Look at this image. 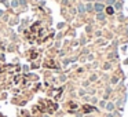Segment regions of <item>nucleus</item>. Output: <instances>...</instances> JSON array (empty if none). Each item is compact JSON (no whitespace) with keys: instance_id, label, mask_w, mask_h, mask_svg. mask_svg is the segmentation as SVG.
I'll use <instances>...</instances> for the list:
<instances>
[{"instance_id":"1","label":"nucleus","mask_w":128,"mask_h":117,"mask_svg":"<svg viewBox=\"0 0 128 117\" xmlns=\"http://www.w3.org/2000/svg\"><path fill=\"white\" fill-rule=\"evenodd\" d=\"M103 8H105V3H95L94 4L95 12H103Z\"/></svg>"},{"instance_id":"2","label":"nucleus","mask_w":128,"mask_h":117,"mask_svg":"<svg viewBox=\"0 0 128 117\" xmlns=\"http://www.w3.org/2000/svg\"><path fill=\"white\" fill-rule=\"evenodd\" d=\"M77 10H78V14H86V6H84L83 3H80L78 4V7H77Z\"/></svg>"},{"instance_id":"3","label":"nucleus","mask_w":128,"mask_h":117,"mask_svg":"<svg viewBox=\"0 0 128 117\" xmlns=\"http://www.w3.org/2000/svg\"><path fill=\"white\" fill-rule=\"evenodd\" d=\"M96 20L98 21H105L106 20V14L105 12H96Z\"/></svg>"},{"instance_id":"4","label":"nucleus","mask_w":128,"mask_h":117,"mask_svg":"<svg viewBox=\"0 0 128 117\" xmlns=\"http://www.w3.org/2000/svg\"><path fill=\"white\" fill-rule=\"evenodd\" d=\"M113 14H114V7L108 6V8H106V15H113Z\"/></svg>"},{"instance_id":"5","label":"nucleus","mask_w":128,"mask_h":117,"mask_svg":"<svg viewBox=\"0 0 128 117\" xmlns=\"http://www.w3.org/2000/svg\"><path fill=\"white\" fill-rule=\"evenodd\" d=\"M86 11H87V12L94 11V6H92V3H87V4H86Z\"/></svg>"},{"instance_id":"6","label":"nucleus","mask_w":128,"mask_h":117,"mask_svg":"<svg viewBox=\"0 0 128 117\" xmlns=\"http://www.w3.org/2000/svg\"><path fill=\"white\" fill-rule=\"evenodd\" d=\"M113 109H114V103H112V102L106 103V110L108 112H113Z\"/></svg>"},{"instance_id":"7","label":"nucleus","mask_w":128,"mask_h":117,"mask_svg":"<svg viewBox=\"0 0 128 117\" xmlns=\"http://www.w3.org/2000/svg\"><path fill=\"white\" fill-rule=\"evenodd\" d=\"M122 8V2H116V3H114V10H121Z\"/></svg>"},{"instance_id":"8","label":"nucleus","mask_w":128,"mask_h":117,"mask_svg":"<svg viewBox=\"0 0 128 117\" xmlns=\"http://www.w3.org/2000/svg\"><path fill=\"white\" fill-rule=\"evenodd\" d=\"M105 2H106V6H113L117 0H105Z\"/></svg>"},{"instance_id":"9","label":"nucleus","mask_w":128,"mask_h":117,"mask_svg":"<svg viewBox=\"0 0 128 117\" xmlns=\"http://www.w3.org/2000/svg\"><path fill=\"white\" fill-rule=\"evenodd\" d=\"M18 4H20V3H18L17 0H11V6H12V7H17Z\"/></svg>"},{"instance_id":"10","label":"nucleus","mask_w":128,"mask_h":117,"mask_svg":"<svg viewBox=\"0 0 128 117\" xmlns=\"http://www.w3.org/2000/svg\"><path fill=\"white\" fill-rule=\"evenodd\" d=\"M99 106H100V108H106V102H105V100H100Z\"/></svg>"},{"instance_id":"11","label":"nucleus","mask_w":128,"mask_h":117,"mask_svg":"<svg viewBox=\"0 0 128 117\" xmlns=\"http://www.w3.org/2000/svg\"><path fill=\"white\" fill-rule=\"evenodd\" d=\"M118 20L120 21H124V15H122V12H118Z\"/></svg>"},{"instance_id":"12","label":"nucleus","mask_w":128,"mask_h":117,"mask_svg":"<svg viewBox=\"0 0 128 117\" xmlns=\"http://www.w3.org/2000/svg\"><path fill=\"white\" fill-rule=\"evenodd\" d=\"M103 68H105V70H109V69H110V64H105V66H103Z\"/></svg>"},{"instance_id":"13","label":"nucleus","mask_w":128,"mask_h":117,"mask_svg":"<svg viewBox=\"0 0 128 117\" xmlns=\"http://www.w3.org/2000/svg\"><path fill=\"white\" fill-rule=\"evenodd\" d=\"M117 81H118V78H117V77H113V78H112V83H113V84H116Z\"/></svg>"},{"instance_id":"14","label":"nucleus","mask_w":128,"mask_h":117,"mask_svg":"<svg viewBox=\"0 0 128 117\" xmlns=\"http://www.w3.org/2000/svg\"><path fill=\"white\" fill-rule=\"evenodd\" d=\"M20 4H22V6H25V4H26V0H20Z\"/></svg>"},{"instance_id":"15","label":"nucleus","mask_w":128,"mask_h":117,"mask_svg":"<svg viewBox=\"0 0 128 117\" xmlns=\"http://www.w3.org/2000/svg\"><path fill=\"white\" fill-rule=\"evenodd\" d=\"M96 80V76H91V78H90V81H95Z\"/></svg>"},{"instance_id":"16","label":"nucleus","mask_w":128,"mask_h":117,"mask_svg":"<svg viewBox=\"0 0 128 117\" xmlns=\"http://www.w3.org/2000/svg\"><path fill=\"white\" fill-rule=\"evenodd\" d=\"M106 117H114V114L113 113H108V114H106Z\"/></svg>"},{"instance_id":"17","label":"nucleus","mask_w":128,"mask_h":117,"mask_svg":"<svg viewBox=\"0 0 128 117\" xmlns=\"http://www.w3.org/2000/svg\"><path fill=\"white\" fill-rule=\"evenodd\" d=\"M78 94H80V95H84V94H86V91H84V90H80V92H78Z\"/></svg>"},{"instance_id":"18","label":"nucleus","mask_w":128,"mask_h":117,"mask_svg":"<svg viewBox=\"0 0 128 117\" xmlns=\"http://www.w3.org/2000/svg\"><path fill=\"white\" fill-rule=\"evenodd\" d=\"M87 2H88V3H91V2H94V0H87Z\"/></svg>"},{"instance_id":"19","label":"nucleus","mask_w":128,"mask_h":117,"mask_svg":"<svg viewBox=\"0 0 128 117\" xmlns=\"http://www.w3.org/2000/svg\"><path fill=\"white\" fill-rule=\"evenodd\" d=\"M2 14H3V12H2V11H0V15H2Z\"/></svg>"}]
</instances>
